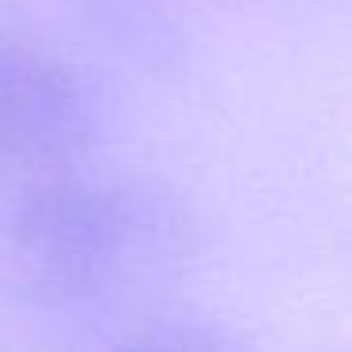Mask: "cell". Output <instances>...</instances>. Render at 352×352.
<instances>
[{
	"mask_svg": "<svg viewBox=\"0 0 352 352\" xmlns=\"http://www.w3.org/2000/svg\"><path fill=\"white\" fill-rule=\"evenodd\" d=\"M91 102L76 72L38 50L0 46V160L65 163L91 137Z\"/></svg>",
	"mask_w": 352,
	"mask_h": 352,
	"instance_id": "obj_1",
	"label": "cell"
},
{
	"mask_svg": "<svg viewBox=\"0 0 352 352\" xmlns=\"http://www.w3.org/2000/svg\"><path fill=\"white\" fill-rule=\"evenodd\" d=\"M110 352H223V344L190 326H163L129 337V341L114 344Z\"/></svg>",
	"mask_w": 352,
	"mask_h": 352,
	"instance_id": "obj_2",
	"label": "cell"
}]
</instances>
